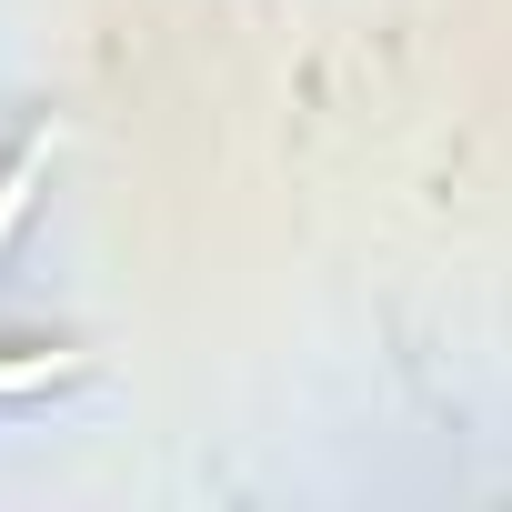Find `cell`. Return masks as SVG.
Returning a JSON list of instances; mask_svg holds the SVG:
<instances>
[{"label":"cell","mask_w":512,"mask_h":512,"mask_svg":"<svg viewBox=\"0 0 512 512\" xmlns=\"http://www.w3.org/2000/svg\"><path fill=\"white\" fill-rule=\"evenodd\" d=\"M61 362H0V392H31V382H51Z\"/></svg>","instance_id":"1"}]
</instances>
